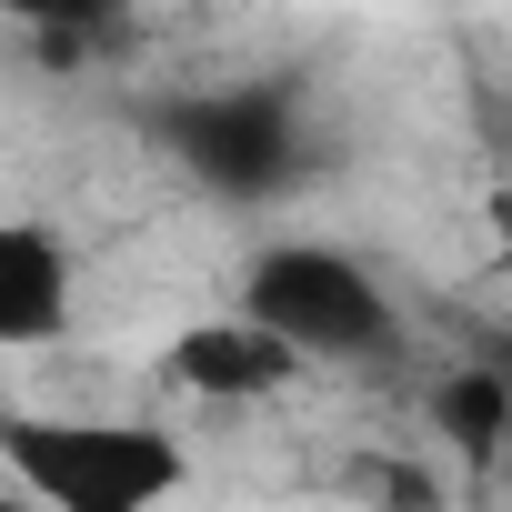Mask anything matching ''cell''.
I'll return each instance as SVG.
<instances>
[{"label": "cell", "mask_w": 512, "mask_h": 512, "mask_svg": "<svg viewBox=\"0 0 512 512\" xmlns=\"http://www.w3.org/2000/svg\"><path fill=\"white\" fill-rule=\"evenodd\" d=\"M0 462L31 492V512H161L191 472L161 422L121 412H0Z\"/></svg>", "instance_id": "1"}, {"label": "cell", "mask_w": 512, "mask_h": 512, "mask_svg": "<svg viewBox=\"0 0 512 512\" xmlns=\"http://www.w3.org/2000/svg\"><path fill=\"white\" fill-rule=\"evenodd\" d=\"M151 141L181 161L191 191L251 211L302 181V81H211L151 101Z\"/></svg>", "instance_id": "2"}, {"label": "cell", "mask_w": 512, "mask_h": 512, "mask_svg": "<svg viewBox=\"0 0 512 512\" xmlns=\"http://www.w3.org/2000/svg\"><path fill=\"white\" fill-rule=\"evenodd\" d=\"M231 312H251L302 362H372V352H392L382 282L352 262V251H332V241H262L241 262V302Z\"/></svg>", "instance_id": "3"}, {"label": "cell", "mask_w": 512, "mask_h": 512, "mask_svg": "<svg viewBox=\"0 0 512 512\" xmlns=\"http://www.w3.org/2000/svg\"><path fill=\"white\" fill-rule=\"evenodd\" d=\"M312 362L292 352V342H272L251 312H221V322H191L171 352H161V382H181V392H201V402H262V392H282V382H302Z\"/></svg>", "instance_id": "4"}, {"label": "cell", "mask_w": 512, "mask_h": 512, "mask_svg": "<svg viewBox=\"0 0 512 512\" xmlns=\"http://www.w3.org/2000/svg\"><path fill=\"white\" fill-rule=\"evenodd\" d=\"M71 251L51 221H0V352H41L71 332Z\"/></svg>", "instance_id": "5"}, {"label": "cell", "mask_w": 512, "mask_h": 512, "mask_svg": "<svg viewBox=\"0 0 512 512\" xmlns=\"http://www.w3.org/2000/svg\"><path fill=\"white\" fill-rule=\"evenodd\" d=\"M432 432H442L462 462H492V452L512 442V382H502V362L442 372V382H432Z\"/></svg>", "instance_id": "6"}, {"label": "cell", "mask_w": 512, "mask_h": 512, "mask_svg": "<svg viewBox=\"0 0 512 512\" xmlns=\"http://www.w3.org/2000/svg\"><path fill=\"white\" fill-rule=\"evenodd\" d=\"M0 11H11L31 41H41V61H91L111 31H121V0H0Z\"/></svg>", "instance_id": "7"}, {"label": "cell", "mask_w": 512, "mask_h": 512, "mask_svg": "<svg viewBox=\"0 0 512 512\" xmlns=\"http://www.w3.org/2000/svg\"><path fill=\"white\" fill-rule=\"evenodd\" d=\"M502 382H512V362H502Z\"/></svg>", "instance_id": "8"}]
</instances>
